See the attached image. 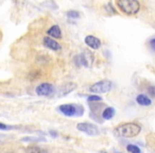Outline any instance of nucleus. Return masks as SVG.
Instances as JSON below:
<instances>
[{
	"instance_id": "f257e3e1",
	"label": "nucleus",
	"mask_w": 155,
	"mask_h": 153,
	"mask_svg": "<svg viewBox=\"0 0 155 153\" xmlns=\"http://www.w3.org/2000/svg\"><path fill=\"white\" fill-rule=\"evenodd\" d=\"M141 132V125L136 122H124L117 125L114 129V133L119 137L131 138L139 135Z\"/></svg>"
},
{
	"instance_id": "f03ea898",
	"label": "nucleus",
	"mask_w": 155,
	"mask_h": 153,
	"mask_svg": "<svg viewBox=\"0 0 155 153\" xmlns=\"http://www.w3.org/2000/svg\"><path fill=\"white\" fill-rule=\"evenodd\" d=\"M117 8L121 13L125 14L127 16L136 15L140 11V3L136 0H118L115 2Z\"/></svg>"
},
{
	"instance_id": "7ed1b4c3",
	"label": "nucleus",
	"mask_w": 155,
	"mask_h": 153,
	"mask_svg": "<svg viewBox=\"0 0 155 153\" xmlns=\"http://www.w3.org/2000/svg\"><path fill=\"white\" fill-rule=\"evenodd\" d=\"M113 86H114V84H113L112 81L101 80V81H98V82L94 83V84L89 87V91L94 94H106L112 91Z\"/></svg>"
},
{
	"instance_id": "20e7f679",
	"label": "nucleus",
	"mask_w": 155,
	"mask_h": 153,
	"mask_svg": "<svg viewBox=\"0 0 155 153\" xmlns=\"http://www.w3.org/2000/svg\"><path fill=\"white\" fill-rule=\"evenodd\" d=\"M80 108H80L79 105H75V104H61V105L58 106V112L67 117H73L77 116V115H80L81 113L79 112Z\"/></svg>"
},
{
	"instance_id": "39448f33",
	"label": "nucleus",
	"mask_w": 155,
	"mask_h": 153,
	"mask_svg": "<svg viewBox=\"0 0 155 153\" xmlns=\"http://www.w3.org/2000/svg\"><path fill=\"white\" fill-rule=\"evenodd\" d=\"M35 93L41 97H49L54 93V86L51 83H41L35 88Z\"/></svg>"
},
{
	"instance_id": "423d86ee",
	"label": "nucleus",
	"mask_w": 155,
	"mask_h": 153,
	"mask_svg": "<svg viewBox=\"0 0 155 153\" xmlns=\"http://www.w3.org/2000/svg\"><path fill=\"white\" fill-rule=\"evenodd\" d=\"M77 129L79 130V131L83 132V133L87 134V135H89V136H96V135H98V133H99V130H98V128L96 127L95 125H93V123H89V122H80V123H78Z\"/></svg>"
},
{
	"instance_id": "0eeeda50",
	"label": "nucleus",
	"mask_w": 155,
	"mask_h": 153,
	"mask_svg": "<svg viewBox=\"0 0 155 153\" xmlns=\"http://www.w3.org/2000/svg\"><path fill=\"white\" fill-rule=\"evenodd\" d=\"M78 58H79L80 65H82V66H84V67H91V65H93V63H94V60H95L94 54L91 53V51H88V50H85V51L82 52Z\"/></svg>"
},
{
	"instance_id": "6e6552de",
	"label": "nucleus",
	"mask_w": 155,
	"mask_h": 153,
	"mask_svg": "<svg viewBox=\"0 0 155 153\" xmlns=\"http://www.w3.org/2000/svg\"><path fill=\"white\" fill-rule=\"evenodd\" d=\"M84 43L88 46L89 48L94 50H98L101 47V41L98 37L94 36V35H87L84 38Z\"/></svg>"
},
{
	"instance_id": "1a4fd4ad",
	"label": "nucleus",
	"mask_w": 155,
	"mask_h": 153,
	"mask_svg": "<svg viewBox=\"0 0 155 153\" xmlns=\"http://www.w3.org/2000/svg\"><path fill=\"white\" fill-rule=\"evenodd\" d=\"M43 44L46 48H48V49H50V50H53V51H60V50L62 49L60 43H58L55 39L51 38V37H49V36L44 37Z\"/></svg>"
},
{
	"instance_id": "9d476101",
	"label": "nucleus",
	"mask_w": 155,
	"mask_h": 153,
	"mask_svg": "<svg viewBox=\"0 0 155 153\" xmlns=\"http://www.w3.org/2000/svg\"><path fill=\"white\" fill-rule=\"evenodd\" d=\"M47 34H48V36L53 39L62 38V31H61V28L58 27V25H53V26L47 31Z\"/></svg>"
},
{
	"instance_id": "9b49d317",
	"label": "nucleus",
	"mask_w": 155,
	"mask_h": 153,
	"mask_svg": "<svg viewBox=\"0 0 155 153\" xmlns=\"http://www.w3.org/2000/svg\"><path fill=\"white\" fill-rule=\"evenodd\" d=\"M136 102L141 106H150L152 104V101H151L150 98L146 95H142V94L136 97Z\"/></svg>"
},
{
	"instance_id": "f8f14e48",
	"label": "nucleus",
	"mask_w": 155,
	"mask_h": 153,
	"mask_svg": "<svg viewBox=\"0 0 155 153\" xmlns=\"http://www.w3.org/2000/svg\"><path fill=\"white\" fill-rule=\"evenodd\" d=\"M114 115H115V108H112V106H107V108H105L102 111L101 116L104 120H110V119H112L114 117Z\"/></svg>"
},
{
	"instance_id": "ddd939ff",
	"label": "nucleus",
	"mask_w": 155,
	"mask_h": 153,
	"mask_svg": "<svg viewBox=\"0 0 155 153\" xmlns=\"http://www.w3.org/2000/svg\"><path fill=\"white\" fill-rule=\"evenodd\" d=\"M27 153H47V151L37 146H30L27 148Z\"/></svg>"
},
{
	"instance_id": "4468645a",
	"label": "nucleus",
	"mask_w": 155,
	"mask_h": 153,
	"mask_svg": "<svg viewBox=\"0 0 155 153\" xmlns=\"http://www.w3.org/2000/svg\"><path fill=\"white\" fill-rule=\"evenodd\" d=\"M127 151L129 153H141V150L139 149V147H137L136 145H127Z\"/></svg>"
},
{
	"instance_id": "2eb2a0df",
	"label": "nucleus",
	"mask_w": 155,
	"mask_h": 153,
	"mask_svg": "<svg viewBox=\"0 0 155 153\" xmlns=\"http://www.w3.org/2000/svg\"><path fill=\"white\" fill-rule=\"evenodd\" d=\"M66 15L68 16L69 18H73V19H78V18H80L81 14L79 13L78 11H74V10H70L66 13Z\"/></svg>"
},
{
	"instance_id": "dca6fc26",
	"label": "nucleus",
	"mask_w": 155,
	"mask_h": 153,
	"mask_svg": "<svg viewBox=\"0 0 155 153\" xmlns=\"http://www.w3.org/2000/svg\"><path fill=\"white\" fill-rule=\"evenodd\" d=\"M87 100H88L89 102H97V101H101L102 98L100 97V96H97V95H91L87 98Z\"/></svg>"
},
{
	"instance_id": "f3484780",
	"label": "nucleus",
	"mask_w": 155,
	"mask_h": 153,
	"mask_svg": "<svg viewBox=\"0 0 155 153\" xmlns=\"http://www.w3.org/2000/svg\"><path fill=\"white\" fill-rule=\"evenodd\" d=\"M12 129H13L12 125H8L2 122H0V130H2V131H9V130H12Z\"/></svg>"
},
{
	"instance_id": "a211bd4d",
	"label": "nucleus",
	"mask_w": 155,
	"mask_h": 153,
	"mask_svg": "<svg viewBox=\"0 0 155 153\" xmlns=\"http://www.w3.org/2000/svg\"><path fill=\"white\" fill-rule=\"evenodd\" d=\"M148 93H149V95H150L151 97L155 98V86H154V85H150V86L148 87Z\"/></svg>"
},
{
	"instance_id": "6ab92c4d",
	"label": "nucleus",
	"mask_w": 155,
	"mask_h": 153,
	"mask_svg": "<svg viewBox=\"0 0 155 153\" xmlns=\"http://www.w3.org/2000/svg\"><path fill=\"white\" fill-rule=\"evenodd\" d=\"M149 46H150V48L153 50V51H155V37L152 39H150V42H149Z\"/></svg>"
},
{
	"instance_id": "aec40b11",
	"label": "nucleus",
	"mask_w": 155,
	"mask_h": 153,
	"mask_svg": "<svg viewBox=\"0 0 155 153\" xmlns=\"http://www.w3.org/2000/svg\"><path fill=\"white\" fill-rule=\"evenodd\" d=\"M100 153H107V152H104V151H101V152H100Z\"/></svg>"
},
{
	"instance_id": "412c9836",
	"label": "nucleus",
	"mask_w": 155,
	"mask_h": 153,
	"mask_svg": "<svg viewBox=\"0 0 155 153\" xmlns=\"http://www.w3.org/2000/svg\"><path fill=\"white\" fill-rule=\"evenodd\" d=\"M7 153H13V152H7Z\"/></svg>"
}]
</instances>
